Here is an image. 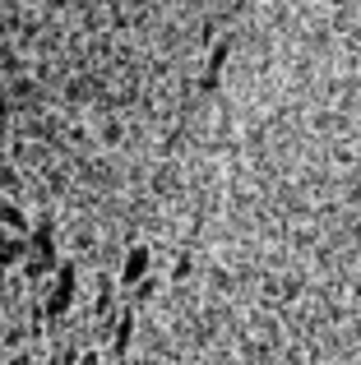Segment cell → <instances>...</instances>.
Instances as JSON below:
<instances>
[{"label": "cell", "mask_w": 361, "mask_h": 365, "mask_svg": "<svg viewBox=\"0 0 361 365\" xmlns=\"http://www.w3.org/2000/svg\"><path fill=\"white\" fill-rule=\"evenodd\" d=\"M148 264H153V255H148V245H135L126 255V264H121V287H135L148 277Z\"/></svg>", "instance_id": "6da1fadb"}, {"label": "cell", "mask_w": 361, "mask_h": 365, "mask_svg": "<svg viewBox=\"0 0 361 365\" xmlns=\"http://www.w3.org/2000/svg\"><path fill=\"white\" fill-rule=\"evenodd\" d=\"M70 296H74V268L65 264L61 268V282H56L51 301H46V310H51V314H65V310H70Z\"/></svg>", "instance_id": "7a4b0ae2"}, {"label": "cell", "mask_w": 361, "mask_h": 365, "mask_svg": "<svg viewBox=\"0 0 361 365\" xmlns=\"http://www.w3.org/2000/svg\"><path fill=\"white\" fill-rule=\"evenodd\" d=\"M0 227H5V232H19L24 236L28 232V222H24V213H19L14 204H0Z\"/></svg>", "instance_id": "3957f363"}, {"label": "cell", "mask_w": 361, "mask_h": 365, "mask_svg": "<svg viewBox=\"0 0 361 365\" xmlns=\"http://www.w3.org/2000/svg\"><path fill=\"white\" fill-rule=\"evenodd\" d=\"M5 365H33V361H28V356H9Z\"/></svg>", "instance_id": "277c9868"}, {"label": "cell", "mask_w": 361, "mask_h": 365, "mask_svg": "<svg viewBox=\"0 0 361 365\" xmlns=\"http://www.w3.org/2000/svg\"><path fill=\"white\" fill-rule=\"evenodd\" d=\"M79 365H98V356H93V351H88V356H83V361H79Z\"/></svg>", "instance_id": "5b68a950"}]
</instances>
